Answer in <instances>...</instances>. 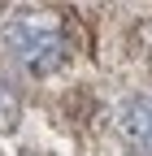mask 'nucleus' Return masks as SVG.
Returning a JSON list of instances; mask_svg holds the SVG:
<instances>
[{
  "label": "nucleus",
  "instance_id": "nucleus-1",
  "mask_svg": "<svg viewBox=\"0 0 152 156\" xmlns=\"http://www.w3.org/2000/svg\"><path fill=\"white\" fill-rule=\"evenodd\" d=\"M5 48L22 69L31 74H52L65 61V26L48 9H17L5 26Z\"/></svg>",
  "mask_w": 152,
  "mask_h": 156
},
{
  "label": "nucleus",
  "instance_id": "nucleus-4",
  "mask_svg": "<svg viewBox=\"0 0 152 156\" xmlns=\"http://www.w3.org/2000/svg\"><path fill=\"white\" fill-rule=\"evenodd\" d=\"M26 156H48V152H26Z\"/></svg>",
  "mask_w": 152,
  "mask_h": 156
},
{
  "label": "nucleus",
  "instance_id": "nucleus-3",
  "mask_svg": "<svg viewBox=\"0 0 152 156\" xmlns=\"http://www.w3.org/2000/svg\"><path fill=\"white\" fill-rule=\"evenodd\" d=\"M17 113H22V104H17V91L5 83V78H0V130H13Z\"/></svg>",
  "mask_w": 152,
  "mask_h": 156
},
{
  "label": "nucleus",
  "instance_id": "nucleus-2",
  "mask_svg": "<svg viewBox=\"0 0 152 156\" xmlns=\"http://www.w3.org/2000/svg\"><path fill=\"white\" fill-rule=\"evenodd\" d=\"M118 134L135 156H152V95H130L118 108Z\"/></svg>",
  "mask_w": 152,
  "mask_h": 156
}]
</instances>
